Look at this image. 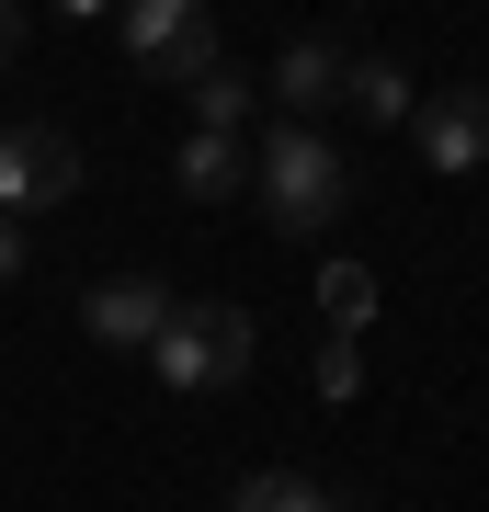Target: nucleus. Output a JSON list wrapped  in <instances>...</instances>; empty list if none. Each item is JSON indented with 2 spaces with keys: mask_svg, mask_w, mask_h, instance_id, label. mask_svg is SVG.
Here are the masks:
<instances>
[{
  "mask_svg": "<svg viewBox=\"0 0 489 512\" xmlns=\"http://www.w3.org/2000/svg\"><path fill=\"white\" fill-rule=\"evenodd\" d=\"M23 46V0H0V57H12Z\"/></svg>",
  "mask_w": 489,
  "mask_h": 512,
  "instance_id": "2eb2a0df",
  "label": "nucleus"
},
{
  "mask_svg": "<svg viewBox=\"0 0 489 512\" xmlns=\"http://www.w3.org/2000/svg\"><path fill=\"white\" fill-rule=\"evenodd\" d=\"M251 194H262V217L285 228V239H308V228H330V217L353 205V160H342L319 126H273V137L251 148Z\"/></svg>",
  "mask_w": 489,
  "mask_h": 512,
  "instance_id": "f257e3e1",
  "label": "nucleus"
},
{
  "mask_svg": "<svg viewBox=\"0 0 489 512\" xmlns=\"http://www.w3.org/2000/svg\"><path fill=\"white\" fill-rule=\"evenodd\" d=\"M171 183H182V205H228V194H251V148L228 126H194L182 160H171Z\"/></svg>",
  "mask_w": 489,
  "mask_h": 512,
  "instance_id": "6e6552de",
  "label": "nucleus"
},
{
  "mask_svg": "<svg viewBox=\"0 0 489 512\" xmlns=\"http://www.w3.org/2000/svg\"><path fill=\"white\" fill-rule=\"evenodd\" d=\"M57 12H69V23H103V12H114V0H57Z\"/></svg>",
  "mask_w": 489,
  "mask_h": 512,
  "instance_id": "dca6fc26",
  "label": "nucleus"
},
{
  "mask_svg": "<svg viewBox=\"0 0 489 512\" xmlns=\"http://www.w3.org/2000/svg\"><path fill=\"white\" fill-rule=\"evenodd\" d=\"M364 387V353H353V330H330V353H319V399H353Z\"/></svg>",
  "mask_w": 489,
  "mask_h": 512,
  "instance_id": "ddd939ff",
  "label": "nucleus"
},
{
  "mask_svg": "<svg viewBox=\"0 0 489 512\" xmlns=\"http://www.w3.org/2000/svg\"><path fill=\"white\" fill-rule=\"evenodd\" d=\"M80 194V148L57 126H0V217H35V205Z\"/></svg>",
  "mask_w": 489,
  "mask_h": 512,
  "instance_id": "20e7f679",
  "label": "nucleus"
},
{
  "mask_svg": "<svg viewBox=\"0 0 489 512\" xmlns=\"http://www.w3.org/2000/svg\"><path fill=\"white\" fill-rule=\"evenodd\" d=\"M342 103L364 114V126H410V69H399V57H353V69H342Z\"/></svg>",
  "mask_w": 489,
  "mask_h": 512,
  "instance_id": "1a4fd4ad",
  "label": "nucleus"
},
{
  "mask_svg": "<svg viewBox=\"0 0 489 512\" xmlns=\"http://www.w3.org/2000/svg\"><path fill=\"white\" fill-rule=\"evenodd\" d=\"M319 308H330V330H364V319H376V274H364V262H330Z\"/></svg>",
  "mask_w": 489,
  "mask_h": 512,
  "instance_id": "f8f14e48",
  "label": "nucleus"
},
{
  "mask_svg": "<svg viewBox=\"0 0 489 512\" xmlns=\"http://www.w3.org/2000/svg\"><path fill=\"white\" fill-rule=\"evenodd\" d=\"M114 23H126V57L148 80H194V69H217V12L205 0H114Z\"/></svg>",
  "mask_w": 489,
  "mask_h": 512,
  "instance_id": "7ed1b4c3",
  "label": "nucleus"
},
{
  "mask_svg": "<svg viewBox=\"0 0 489 512\" xmlns=\"http://www.w3.org/2000/svg\"><path fill=\"white\" fill-rule=\"evenodd\" d=\"M148 376L182 387V399L239 387V376H251V308H228V296H171L160 342H148Z\"/></svg>",
  "mask_w": 489,
  "mask_h": 512,
  "instance_id": "f03ea898",
  "label": "nucleus"
},
{
  "mask_svg": "<svg viewBox=\"0 0 489 512\" xmlns=\"http://www.w3.org/2000/svg\"><path fill=\"white\" fill-rule=\"evenodd\" d=\"M410 137H421V171H478V160H489V80L421 92V103H410Z\"/></svg>",
  "mask_w": 489,
  "mask_h": 512,
  "instance_id": "39448f33",
  "label": "nucleus"
},
{
  "mask_svg": "<svg viewBox=\"0 0 489 512\" xmlns=\"http://www.w3.org/2000/svg\"><path fill=\"white\" fill-rule=\"evenodd\" d=\"M160 319H171V285H148V274H103V285L80 296V330H91L103 353H148Z\"/></svg>",
  "mask_w": 489,
  "mask_h": 512,
  "instance_id": "423d86ee",
  "label": "nucleus"
},
{
  "mask_svg": "<svg viewBox=\"0 0 489 512\" xmlns=\"http://www.w3.org/2000/svg\"><path fill=\"white\" fill-rule=\"evenodd\" d=\"M228 512H330V490H319V478H296V467H262V478H239V490H228Z\"/></svg>",
  "mask_w": 489,
  "mask_h": 512,
  "instance_id": "9b49d317",
  "label": "nucleus"
},
{
  "mask_svg": "<svg viewBox=\"0 0 489 512\" xmlns=\"http://www.w3.org/2000/svg\"><path fill=\"white\" fill-rule=\"evenodd\" d=\"M251 92H262V80L251 69H239V57H217V69H194V80H182V103H194V126H251Z\"/></svg>",
  "mask_w": 489,
  "mask_h": 512,
  "instance_id": "9d476101",
  "label": "nucleus"
},
{
  "mask_svg": "<svg viewBox=\"0 0 489 512\" xmlns=\"http://www.w3.org/2000/svg\"><path fill=\"white\" fill-rule=\"evenodd\" d=\"M342 69H353V46H330V35H296L285 57H273V80H262V92L285 103V126H319V114L342 103Z\"/></svg>",
  "mask_w": 489,
  "mask_h": 512,
  "instance_id": "0eeeda50",
  "label": "nucleus"
},
{
  "mask_svg": "<svg viewBox=\"0 0 489 512\" xmlns=\"http://www.w3.org/2000/svg\"><path fill=\"white\" fill-rule=\"evenodd\" d=\"M23 274V217H0V285Z\"/></svg>",
  "mask_w": 489,
  "mask_h": 512,
  "instance_id": "4468645a",
  "label": "nucleus"
}]
</instances>
